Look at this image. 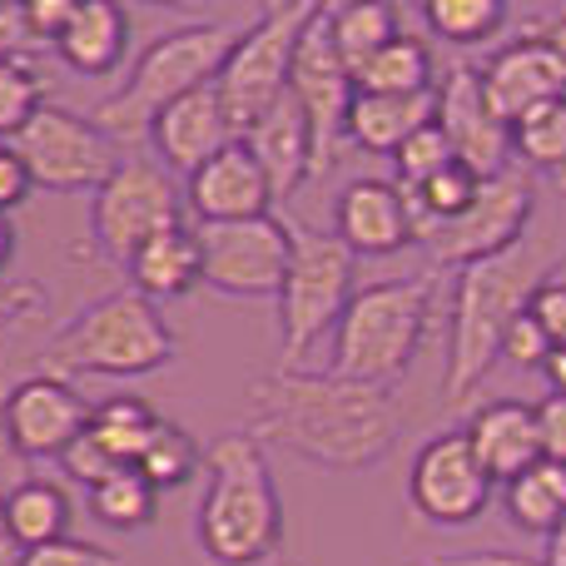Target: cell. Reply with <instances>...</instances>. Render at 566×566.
Masks as SVG:
<instances>
[{
    "label": "cell",
    "instance_id": "52a82bcc",
    "mask_svg": "<svg viewBox=\"0 0 566 566\" xmlns=\"http://www.w3.org/2000/svg\"><path fill=\"white\" fill-rule=\"evenodd\" d=\"M353 279H358V259L348 254L338 234L323 229H293V254L289 274L279 289V358L283 368H298L333 328H338L343 308L353 303Z\"/></svg>",
    "mask_w": 566,
    "mask_h": 566
},
{
    "label": "cell",
    "instance_id": "8fae6325",
    "mask_svg": "<svg viewBox=\"0 0 566 566\" xmlns=\"http://www.w3.org/2000/svg\"><path fill=\"white\" fill-rule=\"evenodd\" d=\"M15 159L25 165L30 185L50 195H95L119 165L109 135L90 125V115H75L65 105H40L35 119L10 139Z\"/></svg>",
    "mask_w": 566,
    "mask_h": 566
},
{
    "label": "cell",
    "instance_id": "5b68a950",
    "mask_svg": "<svg viewBox=\"0 0 566 566\" xmlns=\"http://www.w3.org/2000/svg\"><path fill=\"white\" fill-rule=\"evenodd\" d=\"M239 30L219 25V20H199V25H175L165 35H155L139 60L129 65L125 85L109 90L95 109H90V125L109 139H139L149 135L159 109H169L175 99H185L189 90L214 85L224 55L234 50Z\"/></svg>",
    "mask_w": 566,
    "mask_h": 566
},
{
    "label": "cell",
    "instance_id": "4316f807",
    "mask_svg": "<svg viewBox=\"0 0 566 566\" xmlns=\"http://www.w3.org/2000/svg\"><path fill=\"white\" fill-rule=\"evenodd\" d=\"M432 70L438 65H432L428 40L398 30L378 55H368L353 70V90H363V95H428V90H438Z\"/></svg>",
    "mask_w": 566,
    "mask_h": 566
},
{
    "label": "cell",
    "instance_id": "d590c367",
    "mask_svg": "<svg viewBox=\"0 0 566 566\" xmlns=\"http://www.w3.org/2000/svg\"><path fill=\"white\" fill-rule=\"evenodd\" d=\"M392 165H398V185L402 189H418L422 179H432L438 169L458 165V159H452V145H448V135H442V125L438 119H428L418 135H408V145L392 155Z\"/></svg>",
    "mask_w": 566,
    "mask_h": 566
},
{
    "label": "cell",
    "instance_id": "484cf974",
    "mask_svg": "<svg viewBox=\"0 0 566 566\" xmlns=\"http://www.w3.org/2000/svg\"><path fill=\"white\" fill-rule=\"evenodd\" d=\"M432 119V90L428 95H353L348 105V145L368 155H398L408 135H418Z\"/></svg>",
    "mask_w": 566,
    "mask_h": 566
},
{
    "label": "cell",
    "instance_id": "ac0fdd59",
    "mask_svg": "<svg viewBox=\"0 0 566 566\" xmlns=\"http://www.w3.org/2000/svg\"><path fill=\"white\" fill-rule=\"evenodd\" d=\"M185 205L195 209L199 224H239V219L274 214V189H269L259 159L249 155L244 139H234L229 149H219L214 159L189 175Z\"/></svg>",
    "mask_w": 566,
    "mask_h": 566
},
{
    "label": "cell",
    "instance_id": "cb8c5ba5",
    "mask_svg": "<svg viewBox=\"0 0 566 566\" xmlns=\"http://www.w3.org/2000/svg\"><path fill=\"white\" fill-rule=\"evenodd\" d=\"M70 522H75L70 492L50 478H20L15 488L0 492V532L15 552H35L70 537Z\"/></svg>",
    "mask_w": 566,
    "mask_h": 566
},
{
    "label": "cell",
    "instance_id": "74e56055",
    "mask_svg": "<svg viewBox=\"0 0 566 566\" xmlns=\"http://www.w3.org/2000/svg\"><path fill=\"white\" fill-rule=\"evenodd\" d=\"M40 50H50V40L30 25L25 0H0V60H20L25 65Z\"/></svg>",
    "mask_w": 566,
    "mask_h": 566
},
{
    "label": "cell",
    "instance_id": "44dd1931",
    "mask_svg": "<svg viewBox=\"0 0 566 566\" xmlns=\"http://www.w3.org/2000/svg\"><path fill=\"white\" fill-rule=\"evenodd\" d=\"M468 442L478 462L488 468L492 482H512L527 468L542 462V432H537V408L517 398H497L468 418Z\"/></svg>",
    "mask_w": 566,
    "mask_h": 566
},
{
    "label": "cell",
    "instance_id": "2e32d148",
    "mask_svg": "<svg viewBox=\"0 0 566 566\" xmlns=\"http://www.w3.org/2000/svg\"><path fill=\"white\" fill-rule=\"evenodd\" d=\"M432 119L442 125L452 145V159L468 165L478 179H492L512 169V129L492 115L482 95V75L472 65H452L432 90Z\"/></svg>",
    "mask_w": 566,
    "mask_h": 566
},
{
    "label": "cell",
    "instance_id": "836d02e7",
    "mask_svg": "<svg viewBox=\"0 0 566 566\" xmlns=\"http://www.w3.org/2000/svg\"><path fill=\"white\" fill-rule=\"evenodd\" d=\"M422 15H428L432 35L448 45H482L507 25V6L497 0H428Z\"/></svg>",
    "mask_w": 566,
    "mask_h": 566
},
{
    "label": "cell",
    "instance_id": "8992f818",
    "mask_svg": "<svg viewBox=\"0 0 566 566\" xmlns=\"http://www.w3.org/2000/svg\"><path fill=\"white\" fill-rule=\"evenodd\" d=\"M432 298H438L432 279H388L358 289L353 303L343 308L338 328H333L328 373L392 392V382L408 378L412 358L428 338Z\"/></svg>",
    "mask_w": 566,
    "mask_h": 566
},
{
    "label": "cell",
    "instance_id": "7c38bea8",
    "mask_svg": "<svg viewBox=\"0 0 566 566\" xmlns=\"http://www.w3.org/2000/svg\"><path fill=\"white\" fill-rule=\"evenodd\" d=\"M199 269L205 289L224 298H279L293 254V224L279 214L239 219V224H199Z\"/></svg>",
    "mask_w": 566,
    "mask_h": 566
},
{
    "label": "cell",
    "instance_id": "8d00e7d4",
    "mask_svg": "<svg viewBox=\"0 0 566 566\" xmlns=\"http://www.w3.org/2000/svg\"><path fill=\"white\" fill-rule=\"evenodd\" d=\"M15 566H125V557L109 547H95V542H80V537H60L50 547L35 552H20Z\"/></svg>",
    "mask_w": 566,
    "mask_h": 566
},
{
    "label": "cell",
    "instance_id": "f546056e",
    "mask_svg": "<svg viewBox=\"0 0 566 566\" xmlns=\"http://www.w3.org/2000/svg\"><path fill=\"white\" fill-rule=\"evenodd\" d=\"M323 25L338 50V60L348 65V75L368 55H378L392 35H398V10L382 0H353V6H323Z\"/></svg>",
    "mask_w": 566,
    "mask_h": 566
},
{
    "label": "cell",
    "instance_id": "f35d334b",
    "mask_svg": "<svg viewBox=\"0 0 566 566\" xmlns=\"http://www.w3.org/2000/svg\"><path fill=\"white\" fill-rule=\"evenodd\" d=\"M50 308V293L40 289L35 279H10L0 274V328H25V323H40Z\"/></svg>",
    "mask_w": 566,
    "mask_h": 566
},
{
    "label": "cell",
    "instance_id": "3957f363",
    "mask_svg": "<svg viewBox=\"0 0 566 566\" xmlns=\"http://www.w3.org/2000/svg\"><path fill=\"white\" fill-rule=\"evenodd\" d=\"M205 497H199L195 542L214 566H264L283 547V497L264 442L244 428L205 448Z\"/></svg>",
    "mask_w": 566,
    "mask_h": 566
},
{
    "label": "cell",
    "instance_id": "ee69618b",
    "mask_svg": "<svg viewBox=\"0 0 566 566\" xmlns=\"http://www.w3.org/2000/svg\"><path fill=\"white\" fill-rule=\"evenodd\" d=\"M30 175H25V165L15 159V149L10 145H0V214H10V209H20L30 199Z\"/></svg>",
    "mask_w": 566,
    "mask_h": 566
},
{
    "label": "cell",
    "instance_id": "681fc988",
    "mask_svg": "<svg viewBox=\"0 0 566 566\" xmlns=\"http://www.w3.org/2000/svg\"><path fill=\"white\" fill-rule=\"evenodd\" d=\"M542 378H547V388L557 392V398H566V348H552L547 363H542Z\"/></svg>",
    "mask_w": 566,
    "mask_h": 566
},
{
    "label": "cell",
    "instance_id": "e0dca14e",
    "mask_svg": "<svg viewBox=\"0 0 566 566\" xmlns=\"http://www.w3.org/2000/svg\"><path fill=\"white\" fill-rule=\"evenodd\" d=\"M333 234L348 244L353 259H382L408 249L418 229H412V205L402 185L398 179H353L333 205Z\"/></svg>",
    "mask_w": 566,
    "mask_h": 566
},
{
    "label": "cell",
    "instance_id": "d4e9b609",
    "mask_svg": "<svg viewBox=\"0 0 566 566\" xmlns=\"http://www.w3.org/2000/svg\"><path fill=\"white\" fill-rule=\"evenodd\" d=\"M125 274L129 289L145 293L149 303H165V298H185L205 283V269H199V239L189 224L165 229L155 234L149 244H139L135 254L125 259Z\"/></svg>",
    "mask_w": 566,
    "mask_h": 566
},
{
    "label": "cell",
    "instance_id": "277c9868",
    "mask_svg": "<svg viewBox=\"0 0 566 566\" xmlns=\"http://www.w3.org/2000/svg\"><path fill=\"white\" fill-rule=\"evenodd\" d=\"M179 353V338L169 328L165 308L145 293L125 289L95 298L80 308L55 343L45 348V373L55 378H145V373L169 368Z\"/></svg>",
    "mask_w": 566,
    "mask_h": 566
},
{
    "label": "cell",
    "instance_id": "9c48e42d",
    "mask_svg": "<svg viewBox=\"0 0 566 566\" xmlns=\"http://www.w3.org/2000/svg\"><path fill=\"white\" fill-rule=\"evenodd\" d=\"M179 224H185V189L149 155L119 159L105 185L95 189V199H90V234H95V249L105 259H119V264H125L139 244H149L155 234L179 229Z\"/></svg>",
    "mask_w": 566,
    "mask_h": 566
},
{
    "label": "cell",
    "instance_id": "b9f144b4",
    "mask_svg": "<svg viewBox=\"0 0 566 566\" xmlns=\"http://www.w3.org/2000/svg\"><path fill=\"white\" fill-rule=\"evenodd\" d=\"M60 468H65V478H75V482H85V488H95V482H105L109 472H115V462L105 458V452L95 448V442L80 432L75 442H70V452L60 458Z\"/></svg>",
    "mask_w": 566,
    "mask_h": 566
},
{
    "label": "cell",
    "instance_id": "7dc6e473",
    "mask_svg": "<svg viewBox=\"0 0 566 566\" xmlns=\"http://www.w3.org/2000/svg\"><path fill=\"white\" fill-rule=\"evenodd\" d=\"M542 35V45L552 50V60H557V70H562V80H566V10H557V15L547 20V25L537 30Z\"/></svg>",
    "mask_w": 566,
    "mask_h": 566
},
{
    "label": "cell",
    "instance_id": "ab89813d",
    "mask_svg": "<svg viewBox=\"0 0 566 566\" xmlns=\"http://www.w3.org/2000/svg\"><path fill=\"white\" fill-rule=\"evenodd\" d=\"M547 353H552V343H547V333L537 328L532 313H522V318L507 328V338H502V358H507L512 368H542Z\"/></svg>",
    "mask_w": 566,
    "mask_h": 566
},
{
    "label": "cell",
    "instance_id": "5bb4252c",
    "mask_svg": "<svg viewBox=\"0 0 566 566\" xmlns=\"http://www.w3.org/2000/svg\"><path fill=\"white\" fill-rule=\"evenodd\" d=\"M492 488L497 482L488 478L462 428H448L422 442L408 472V502L432 527H472L488 512Z\"/></svg>",
    "mask_w": 566,
    "mask_h": 566
},
{
    "label": "cell",
    "instance_id": "7402d4cb",
    "mask_svg": "<svg viewBox=\"0 0 566 566\" xmlns=\"http://www.w3.org/2000/svg\"><path fill=\"white\" fill-rule=\"evenodd\" d=\"M55 55L75 75H115L129 55V10L115 6V0H75L65 30L55 35Z\"/></svg>",
    "mask_w": 566,
    "mask_h": 566
},
{
    "label": "cell",
    "instance_id": "1f68e13d",
    "mask_svg": "<svg viewBox=\"0 0 566 566\" xmlns=\"http://www.w3.org/2000/svg\"><path fill=\"white\" fill-rule=\"evenodd\" d=\"M90 517L109 532H139L159 517V492L145 482L139 468H115L105 482H95L85 497Z\"/></svg>",
    "mask_w": 566,
    "mask_h": 566
},
{
    "label": "cell",
    "instance_id": "7bdbcfd3",
    "mask_svg": "<svg viewBox=\"0 0 566 566\" xmlns=\"http://www.w3.org/2000/svg\"><path fill=\"white\" fill-rule=\"evenodd\" d=\"M537 432H542V458L566 468V398H542L537 402Z\"/></svg>",
    "mask_w": 566,
    "mask_h": 566
},
{
    "label": "cell",
    "instance_id": "d6a6232c",
    "mask_svg": "<svg viewBox=\"0 0 566 566\" xmlns=\"http://www.w3.org/2000/svg\"><path fill=\"white\" fill-rule=\"evenodd\" d=\"M135 468L145 472V482H149L155 492H175V488H185V482L195 478L199 468H205V448L195 442V432H189V428H179V422L159 418Z\"/></svg>",
    "mask_w": 566,
    "mask_h": 566
},
{
    "label": "cell",
    "instance_id": "603a6c76",
    "mask_svg": "<svg viewBox=\"0 0 566 566\" xmlns=\"http://www.w3.org/2000/svg\"><path fill=\"white\" fill-rule=\"evenodd\" d=\"M244 145H249V155L259 159V169H264L269 189H274V205H279V199H289L293 189L313 179V135H308V119H303V109L293 105L289 95H283L279 105L269 109V115L259 119L254 129H249Z\"/></svg>",
    "mask_w": 566,
    "mask_h": 566
},
{
    "label": "cell",
    "instance_id": "d6986e66",
    "mask_svg": "<svg viewBox=\"0 0 566 566\" xmlns=\"http://www.w3.org/2000/svg\"><path fill=\"white\" fill-rule=\"evenodd\" d=\"M149 145H155V159L169 169V175H195L205 159H214L219 149L234 145V125L224 115V99H219L214 85L189 90L185 99H175L169 109H159L155 125H149Z\"/></svg>",
    "mask_w": 566,
    "mask_h": 566
},
{
    "label": "cell",
    "instance_id": "83f0119b",
    "mask_svg": "<svg viewBox=\"0 0 566 566\" xmlns=\"http://www.w3.org/2000/svg\"><path fill=\"white\" fill-rule=\"evenodd\" d=\"M155 422H159V412L149 408L145 398H135V392H115V398H99L95 408H90L85 438L95 442L115 468H135L139 452H145V442H149V432H155Z\"/></svg>",
    "mask_w": 566,
    "mask_h": 566
},
{
    "label": "cell",
    "instance_id": "ffe728a7",
    "mask_svg": "<svg viewBox=\"0 0 566 566\" xmlns=\"http://www.w3.org/2000/svg\"><path fill=\"white\" fill-rule=\"evenodd\" d=\"M478 75H482V95H488L492 115H497L507 129L517 125L527 109H537V105H547V99L566 95V80L557 70V60H552V50L542 45L537 30H532V35L507 40V45H502L497 55L478 70Z\"/></svg>",
    "mask_w": 566,
    "mask_h": 566
},
{
    "label": "cell",
    "instance_id": "c3c4849f",
    "mask_svg": "<svg viewBox=\"0 0 566 566\" xmlns=\"http://www.w3.org/2000/svg\"><path fill=\"white\" fill-rule=\"evenodd\" d=\"M25 478L20 472V452L10 448V432H6V418H0V488H15V482Z\"/></svg>",
    "mask_w": 566,
    "mask_h": 566
},
{
    "label": "cell",
    "instance_id": "816d5d0a",
    "mask_svg": "<svg viewBox=\"0 0 566 566\" xmlns=\"http://www.w3.org/2000/svg\"><path fill=\"white\" fill-rule=\"evenodd\" d=\"M542 566H566V522L547 537V552H542Z\"/></svg>",
    "mask_w": 566,
    "mask_h": 566
},
{
    "label": "cell",
    "instance_id": "f5cc1de1",
    "mask_svg": "<svg viewBox=\"0 0 566 566\" xmlns=\"http://www.w3.org/2000/svg\"><path fill=\"white\" fill-rule=\"evenodd\" d=\"M0 566H6V557H0Z\"/></svg>",
    "mask_w": 566,
    "mask_h": 566
},
{
    "label": "cell",
    "instance_id": "f6af8a7d",
    "mask_svg": "<svg viewBox=\"0 0 566 566\" xmlns=\"http://www.w3.org/2000/svg\"><path fill=\"white\" fill-rule=\"evenodd\" d=\"M408 566H542V557H522V552H448V557H428Z\"/></svg>",
    "mask_w": 566,
    "mask_h": 566
},
{
    "label": "cell",
    "instance_id": "30bf717a",
    "mask_svg": "<svg viewBox=\"0 0 566 566\" xmlns=\"http://www.w3.org/2000/svg\"><path fill=\"white\" fill-rule=\"evenodd\" d=\"M532 214H537V179L522 165H512L492 179H478V195L468 199V209L458 219H448V224L418 229V239L428 244L432 264L468 269V264L502 254V249L522 244Z\"/></svg>",
    "mask_w": 566,
    "mask_h": 566
},
{
    "label": "cell",
    "instance_id": "e575fe53",
    "mask_svg": "<svg viewBox=\"0 0 566 566\" xmlns=\"http://www.w3.org/2000/svg\"><path fill=\"white\" fill-rule=\"evenodd\" d=\"M40 105H45V85L35 70L20 60H0V145H10L35 119Z\"/></svg>",
    "mask_w": 566,
    "mask_h": 566
},
{
    "label": "cell",
    "instance_id": "7a4b0ae2",
    "mask_svg": "<svg viewBox=\"0 0 566 566\" xmlns=\"http://www.w3.org/2000/svg\"><path fill=\"white\" fill-rule=\"evenodd\" d=\"M562 249L542 239L502 249L482 264L458 269L452 283V313H448V378H442V402H468L492 368L502 363V338L527 313L532 293L547 279H557Z\"/></svg>",
    "mask_w": 566,
    "mask_h": 566
},
{
    "label": "cell",
    "instance_id": "f1b7e54d",
    "mask_svg": "<svg viewBox=\"0 0 566 566\" xmlns=\"http://www.w3.org/2000/svg\"><path fill=\"white\" fill-rule=\"evenodd\" d=\"M502 507H507V517L517 522L522 532L552 537L566 522V468L542 458L537 468H527L522 478L502 482Z\"/></svg>",
    "mask_w": 566,
    "mask_h": 566
},
{
    "label": "cell",
    "instance_id": "9a60e30c",
    "mask_svg": "<svg viewBox=\"0 0 566 566\" xmlns=\"http://www.w3.org/2000/svg\"><path fill=\"white\" fill-rule=\"evenodd\" d=\"M90 408L95 402L75 382L55 378L45 368L25 373L20 382H10L0 392V418H6L10 448L20 452V462H60L70 452V442L90 428Z\"/></svg>",
    "mask_w": 566,
    "mask_h": 566
},
{
    "label": "cell",
    "instance_id": "60d3db41",
    "mask_svg": "<svg viewBox=\"0 0 566 566\" xmlns=\"http://www.w3.org/2000/svg\"><path fill=\"white\" fill-rule=\"evenodd\" d=\"M527 313L537 318V328L547 333L552 348H566V279H547L537 293H532Z\"/></svg>",
    "mask_w": 566,
    "mask_h": 566
},
{
    "label": "cell",
    "instance_id": "4dcf8cb0",
    "mask_svg": "<svg viewBox=\"0 0 566 566\" xmlns=\"http://www.w3.org/2000/svg\"><path fill=\"white\" fill-rule=\"evenodd\" d=\"M512 155L527 175H547L557 189H566V95L527 109L512 125Z\"/></svg>",
    "mask_w": 566,
    "mask_h": 566
},
{
    "label": "cell",
    "instance_id": "4fadbf2b",
    "mask_svg": "<svg viewBox=\"0 0 566 566\" xmlns=\"http://www.w3.org/2000/svg\"><path fill=\"white\" fill-rule=\"evenodd\" d=\"M353 75L338 60L323 25V6L313 10L308 30H303L298 50H293V70H289V99L303 109L313 135V179H323L338 165V149L348 145V105H353Z\"/></svg>",
    "mask_w": 566,
    "mask_h": 566
},
{
    "label": "cell",
    "instance_id": "ba28073f",
    "mask_svg": "<svg viewBox=\"0 0 566 566\" xmlns=\"http://www.w3.org/2000/svg\"><path fill=\"white\" fill-rule=\"evenodd\" d=\"M313 10L318 6H308V0H283V6L259 10V15L239 30L234 50L224 55V65H219V75H214V90H219V99H224V115L239 139L289 95L293 50H298Z\"/></svg>",
    "mask_w": 566,
    "mask_h": 566
},
{
    "label": "cell",
    "instance_id": "bcb514c9",
    "mask_svg": "<svg viewBox=\"0 0 566 566\" xmlns=\"http://www.w3.org/2000/svg\"><path fill=\"white\" fill-rule=\"evenodd\" d=\"M25 10H30V25H35L40 35L50 40V50H55V35L65 30V20H70V10H75V0H25Z\"/></svg>",
    "mask_w": 566,
    "mask_h": 566
},
{
    "label": "cell",
    "instance_id": "6da1fadb",
    "mask_svg": "<svg viewBox=\"0 0 566 566\" xmlns=\"http://www.w3.org/2000/svg\"><path fill=\"white\" fill-rule=\"evenodd\" d=\"M244 432L264 448L328 472H368L392 458L402 438V412L388 388L348 382L338 373L274 368L249 382Z\"/></svg>",
    "mask_w": 566,
    "mask_h": 566
},
{
    "label": "cell",
    "instance_id": "f907efd6",
    "mask_svg": "<svg viewBox=\"0 0 566 566\" xmlns=\"http://www.w3.org/2000/svg\"><path fill=\"white\" fill-rule=\"evenodd\" d=\"M15 249H20L15 224H10V214H0V274H6V269H10V259H15Z\"/></svg>",
    "mask_w": 566,
    "mask_h": 566
}]
</instances>
